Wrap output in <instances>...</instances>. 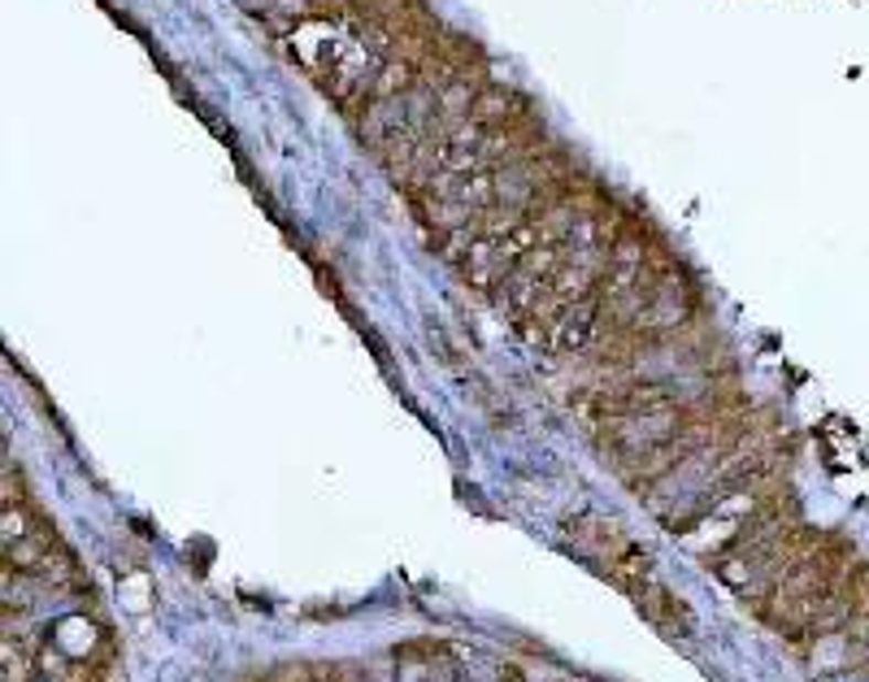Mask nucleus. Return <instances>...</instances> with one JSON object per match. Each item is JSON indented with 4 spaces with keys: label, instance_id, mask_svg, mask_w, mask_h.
Here are the masks:
<instances>
[{
    "label": "nucleus",
    "instance_id": "1",
    "mask_svg": "<svg viewBox=\"0 0 869 682\" xmlns=\"http://www.w3.org/2000/svg\"><path fill=\"white\" fill-rule=\"evenodd\" d=\"M0 500H4V504H22V500H26V487H22V475H13V470H4V487H0Z\"/></svg>",
    "mask_w": 869,
    "mask_h": 682
}]
</instances>
